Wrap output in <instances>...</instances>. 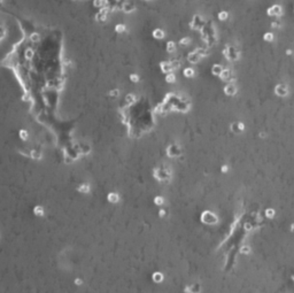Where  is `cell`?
<instances>
[{"label":"cell","instance_id":"1","mask_svg":"<svg viewBox=\"0 0 294 293\" xmlns=\"http://www.w3.org/2000/svg\"><path fill=\"white\" fill-rule=\"evenodd\" d=\"M201 222L205 224H208V225H214V224H217V222H218V216L213 212L206 210L201 215Z\"/></svg>","mask_w":294,"mask_h":293},{"label":"cell","instance_id":"2","mask_svg":"<svg viewBox=\"0 0 294 293\" xmlns=\"http://www.w3.org/2000/svg\"><path fill=\"white\" fill-rule=\"evenodd\" d=\"M223 54L226 56L228 60H237L239 58V53L237 52V50H235L233 47H229V46L225 47V50L223 51Z\"/></svg>","mask_w":294,"mask_h":293},{"label":"cell","instance_id":"3","mask_svg":"<svg viewBox=\"0 0 294 293\" xmlns=\"http://www.w3.org/2000/svg\"><path fill=\"white\" fill-rule=\"evenodd\" d=\"M274 93L279 97H286L288 94V89L286 85L284 84H278L274 87Z\"/></svg>","mask_w":294,"mask_h":293},{"label":"cell","instance_id":"4","mask_svg":"<svg viewBox=\"0 0 294 293\" xmlns=\"http://www.w3.org/2000/svg\"><path fill=\"white\" fill-rule=\"evenodd\" d=\"M237 91H238L237 86L235 84H232V83H229V84H226L224 86V93L226 96H235Z\"/></svg>","mask_w":294,"mask_h":293},{"label":"cell","instance_id":"5","mask_svg":"<svg viewBox=\"0 0 294 293\" xmlns=\"http://www.w3.org/2000/svg\"><path fill=\"white\" fill-rule=\"evenodd\" d=\"M281 14H283V12H281V7L279 5H274L268 9L269 16H279Z\"/></svg>","mask_w":294,"mask_h":293},{"label":"cell","instance_id":"6","mask_svg":"<svg viewBox=\"0 0 294 293\" xmlns=\"http://www.w3.org/2000/svg\"><path fill=\"white\" fill-rule=\"evenodd\" d=\"M245 129V125L241 122H233V123L230 125V130L235 133H239V132H242Z\"/></svg>","mask_w":294,"mask_h":293},{"label":"cell","instance_id":"7","mask_svg":"<svg viewBox=\"0 0 294 293\" xmlns=\"http://www.w3.org/2000/svg\"><path fill=\"white\" fill-rule=\"evenodd\" d=\"M220 77L222 78L223 81H231V79H233V76H232V72L230 70V69H223L222 74H221V76Z\"/></svg>","mask_w":294,"mask_h":293},{"label":"cell","instance_id":"8","mask_svg":"<svg viewBox=\"0 0 294 293\" xmlns=\"http://www.w3.org/2000/svg\"><path fill=\"white\" fill-rule=\"evenodd\" d=\"M107 200L111 202V203H117L120 201V197H118L117 193L111 192V193H108V195H107Z\"/></svg>","mask_w":294,"mask_h":293},{"label":"cell","instance_id":"9","mask_svg":"<svg viewBox=\"0 0 294 293\" xmlns=\"http://www.w3.org/2000/svg\"><path fill=\"white\" fill-rule=\"evenodd\" d=\"M200 59H201V56H200V55H199V53H196L195 51L189 54V61L191 62V63H196V62H198Z\"/></svg>","mask_w":294,"mask_h":293},{"label":"cell","instance_id":"10","mask_svg":"<svg viewBox=\"0 0 294 293\" xmlns=\"http://www.w3.org/2000/svg\"><path fill=\"white\" fill-rule=\"evenodd\" d=\"M223 72V67L221 65H214L211 68V74L214 76H221V74Z\"/></svg>","mask_w":294,"mask_h":293},{"label":"cell","instance_id":"11","mask_svg":"<svg viewBox=\"0 0 294 293\" xmlns=\"http://www.w3.org/2000/svg\"><path fill=\"white\" fill-rule=\"evenodd\" d=\"M161 69H162V72H163L169 74L171 70H174V67H172V65H171V62H162V63H161Z\"/></svg>","mask_w":294,"mask_h":293},{"label":"cell","instance_id":"12","mask_svg":"<svg viewBox=\"0 0 294 293\" xmlns=\"http://www.w3.org/2000/svg\"><path fill=\"white\" fill-rule=\"evenodd\" d=\"M152 279L154 280L155 283H161L163 280V273H160V271H155L152 276Z\"/></svg>","mask_w":294,"mask_h":293},{"label":"cell","instance_id":"13","mask_svg":"<svg viewBox=\"0 0 294 293\" xmlns=\"http://www.w3.org/2000/svg\"><path fill=\"white\" fill-rule=\"evenodd\" d=\"M77 191L80 192V193L86 194V193L90 192V185H89V184H80L78 188H77Z\"/></svg>","mask_w":294,"mask_h":293},{"label":"cell","instance_id":"14","mask_svg":"<svg viewBox=\"0 0 294 293\" xmlns=\"http://www.w3.org/2000/svg\"><path fill=\"white\" fill-rule=\"evenodd\" d=\"M123 11H124L125 13H131V12L135 11V5L131 4V2H124V5H123Z\"/></svg>","mask_w":294,"mask_h":293},{"label":"cell","instance_id":"15","mask_svg":"<svg viewBox=\"0 0 294 293\" xmlns=\"http://www.w3.org/2000/svg\"><path fill=\"white\" fill-rule=\"evenodd\" d=\"M153 37H154L155 39H163V37H164L163 30H161V29H155V30L153 31Z\"/></svg>","mask_w":294,"mask_h":293},{"label":"cell","instance_id":"16","mask_svg":"<svg viewBox=\"0 0 294 293\" xmlns=\"http://www.w3.org/2000/svg\"><path fill=\"white\" fill-rule=\"evenodd\" d=\"M33 213H35L36 216H40V217H41V216H44V208L38 205V206H36V207L33 208Z\"/></svg>","mask_w":294,"mask_h":293},{"label":"cell","instance_id":"17","mask_svg":"<svg viewBox=\"0 0 294 293\" xmlns=\"http://www.w3.org/2000/svg\"><path fill=\"white\" fill-rule=\"evenodd\" d=\"M167 51L169 53H174L176 51V44L174 41H168L167 43Z\"/></svg>","mask_w":294,"mask_h":293},{"label":"cell","instance_id":"18","mask_svg":"<svg viewBox=\"0 0 294 293\" xmlns=\"http://www.w3.org/2000/svg\"><path fill=\"white\" fill-rule=\"evenodd\" d=\"M165 82H167V83H175V82H176V76H175L172 72H169V74L165 76Z\"/></svg>","mask_w":294,"mask_h":293},{"label":"cell","instance_id":"19","mask_svg":"<svg viewBox=\"0 0 294 293\" xmlns=\"http://www.w3.org/2000/svg\"><path fill=\"white\" fill-rule=\"evenodd\" d=\"M184 76L185 77H193L194 76V70L192 68H185L184 69Z\"/></svg>","mask_w":294,"mask_h":293},{"label":"cell","instance_id":"20","mask_svg":"<svg viewBox=\"0 0 294 293\" xmlns=\"http://www.w3.org/2000/svg\"><path fill=\"white\" fill-rule=\"evenodd\" d=\"M274 215H276V212H274V209H272V208L265 209V216H267L268 218H274Z\"/></svg>","mask_w":294,"mask_h":293},{"label":"cell","instance_id":"21","mask_svg":"<svg viewBox=\"0 0 294 293\" xmlns=\"http://www.w3.org/2000/svg\"><path fill=\"white\" fill-rule=\"evenodd\" d=\"M154 203H155L156 206H162V205L164 203V199L162 198V197L157 195V197L154 198Z\"/></svg>","mask_w":294,"mask_h":293},{"label":"cell","instance_id":"22","mask_svg":"<svg viewBox=\"0 0 294 293\" xmlns=\"http://www.w3.org/2000/svg\"><path fill=\"white\" fill-rule=\"evenodd\" d=\"M19 136H20V138L22 139V140H26L28 139V137H29V133H28V131L26 130H20V132H19Z\"/></svg>","mask_w":294,"mask_h":293},{"label":"cell","instance_id":"23","mask_svg":"<svg viewBox=\"0 0 294 293\" xmlns=\"http://www.w3.org/2000/svg\"><path fill=\"white\" fill-rule=\"evenodd\" d=\"M228 17H229V13L228 12H221V13H218V19L220 20H222V21H225V20H228Z\"/></svg>","mask_w":294,"mask_h":293},{"label":"cell","instance_id":"24","mask_svg":"<svg viewBox=\"0 0 294 293\" xmlns=\"http://www.w3.org/2000/svg\"><path fill=\"white\" fill-rule=\"evenodd\" d=\"M263 38H264L265 41H272V40H274V35H272L271 32H267V33H264Z\"/></svg>","mask_w":294,"mask_h":293},{"label":"cell","instance_id":"25","mask_svg":"<svg viewBox=\"0 0 294 293\" xmlns=\"http://www.w3.org/2000/svg\"><path fill=\"white\" fill-rule=\"evenodd\" d=\"M240 253L249 254V253H250V247H249V246H247V245H244V246H241V248H240Z\"/></svg>","mask_w":294,"mask_h":293},{"label":"cell","instance_id":"26","mask_svg":"<svg viewBox=\"0 0 294 293\" xmlns=\"http://www.w3.org/2000/svg\"><path fill=\"white\" fill-rule=\"evenodd\" d=\"M30 155H31V157H32V159H36V160H39V159H41V154H40L39 152H37V151H32Z\"/></svg>","mask_w":294,"mask_h":293},{"label":"cell","instance_id":"27","mask_svg":"<svg viewBox=\"0 0 294 293\" xmlns=\"http://www.w3.org/2000/svg\"><path fill=\"white\" fill-rule=\"evenodd\" d=\"M115 30H116V32L118 33H122L125 31V26L124 24H117L116 28H115Z\"/></svg>","mask_w":294,"mask_h":293},{"label":"cell","instance_id":"28","mask_svg":"<svg viewBox=\"0 0 294 293\" xmlns=\"http://www.w3.org/2000/svg\"><path fill=\"white\" fill-rule=\"evenodd\" d=\"M39 33H37V32H33L31 36H30V39L32 40L33 43H37V41H39Z\"/></svg>","mask_w":294,"mask_h":293},{"label":"cell","instance_id":"29","mask_svg":"<svg viewBox=\"0 0 294 293\" xmlns=\"http://www.w3.org/2000/svg\"><path fill=\"white\" fill-rule=\"evenodd\" d=\"M139 76H138L137 74H131L130 75V81L131 82H133V83H138L139 82Z\"/></svg>","mask_w":294,"mask_h":293},{"label":"cell","instance_id":"30","mask_svg":"<svg viewBox=\"0 0 294 293\" xmlns=\"http://www.w3.org/2000/svg\"><path fill=\"white\" fill-rule=\"evenodd\" d=\"M271 26H272L274 29H278V28H280V26H281L280 21H279V20H276V21H274V22L271 23Z\"/></svg>","mask_w":294,"mask_h":293},{"label":"cell","instance_id":"31","mask_svg":"<svg viewBox=\"0 0 294 293\" xmlns=\"http://www.w3.org/2000/svg\"><path fill=\"white\" fill-rule=\"evenodd\" d=\"M109 96H111V98H117L118 96H120V91H118L117 89H116V90H111V91L109 92Z\"/></svg>","mask_w":294,"mask_h":293},{"label":"cell","instance_id":"32","mask_svg":"<svg viewBox=\"0 0 294 293\" xmlns=\"http://www.w3.org/2000/svg\"><path fill=\"white\" fill-rule=\"evenodd\" d=\"M189 41H191V40H189V37H185V38H183V39H180V40H179V44H180V45H189Z\"/></svg>","mask_w":294,"mask_h":293},{"label":"cell","instance_id":"33","mask_svg":"<svg viewBox=\"0 0 294 293\" xmlns=\"http://www.w3.org/2000/svg\"><path fill=\"white\" fill-rule=\"evenodd\" d=\"M32 55H33V52H32V50H26V58L28 59V60H30V59H32Z\"/></svg>","mask_w":294,"mask_h":293},{"label":"cell","instance_id":"34","mask_svg":"<svg viewBox=\"0 0 294 293\" xmlns=\"http://www.w3.org/2000/svg\"><path fill=\"white\" fill-rule=\"evenodd\" d=\"M133 101H135V96H133V94H128V96H126V102L131 104V102H133Z\"/></svg>","mask_w":294,"mask_h":293},{"label":"cell","instance_id":"35","mask_svg":"<svg viewBox=\"0 0 294 293\" xmlns=\"http://www.w3.org/2000/svg\"><path fill=\"white\" fill-rule=\"evenodd\" d=\"M228 170H229V166H226V164H224L222 168H221V171H222V172H226Z\"/></svg>","mask_w":294,"mask_h":293},{"label":"cell","instance_id":"36","mask_svg":"<svg viewBox=\"0 0 294 293\" xmlns=\"http://www.w3.org/2000/svg\"><path fill=\"white\" fill-rule=\"evenodd\" d=\"M159 216H160V217H164V216H165V210H164V209H160Z\"/></svg>","mask_w":294,"mask_h":293},{"label":"cell","instance_id":"37","mask_svg":"<svg viewBox=\"0 0 294 293\" xmlns=\"http://www.w3.org/2000/svg\"><path fill=\"white\" fill-rule=\"evenodd\" d=\"M82 283H83V280L79 279V278H76V279H75V284H76V285H80Z\"/></svg>","mask_w":294,"mask_h":293},{"label":"cell","instance_id":"38","mask_svg":"<svg viewBox=\"0 0 294 293\" xmlns=\"http://www.w3.org/2000/svg\"><path fill=\"white\" fill-rule=\"evenodd\" d=\"M245 229H246V230H250V229H252L250 223H246V224H245Z\"/></svg>","mask_w":294,"mask_h":293},{"label":"cell","instance_id":"39","mask_svg":"<svg viewBox=\"0 0 294 293\" xmlns=\"http://www.w3.org/2000/svg\"><path fill=\"white\" fill-rule=\"evenodd\" d=\"M260 137H261V138H264V137H267V133H264V132H261V133H260Z\"/></svg>","mask_w":294,"mask_h":293},{"label":"cell","instance_id":"40","mask_svg":"<svg viewBox=\"0 0 294 293\" xmlns=\"http://www.w3.org/2000/svg\"><path fill=\"white\" fill-rule=\"evenodd\" d=\"M286 53H287L288 55H291V54H292V51H291V50H288V51H287V52H286Z\"/></svg>","mask_w":294,"mask_h":293},{"label":"cell","instance_id":"41","mask_svg":"<svg viewBox=\"0 0 294 293\" xmlns=\"http://www.w3.org/2000/svg\"><path fill=\"white\" fill-rule=\"evenodd\" d=\"M291 230H292V231H294V223L291 225Z\"/></svg>","mask_w":294,"mask_h":293}]
</instances>
